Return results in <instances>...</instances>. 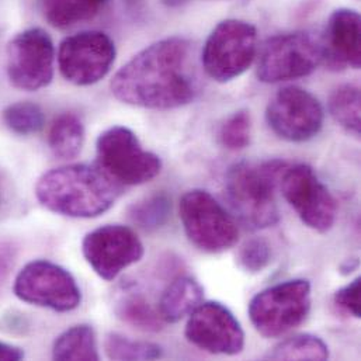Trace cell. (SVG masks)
I'll list each match as a JSON object with an SVG mask.
<instances>
[{"mask_svg":"<svg viewBox=\"0 0 361 361\" xmlns=\"http://www.w3.org/2000/svg\"><path fill=\"white\" fill-rule=\"evenodd\" d=\"M360 288L361 280L360 277H357L348 286L339 288L334 295V301L336 307L341 311L357 319L361 317Z\"/></svg>","mask_w":361,"mask_h":361,"instance_id":"f1b7e54d","label":"cell"},{"mask_svg":"<svg viewBox=\"0 0 361 361\" xmlns=\"http://www.w3.org/2000/svg\"><path fill=\"white\" fill-rule=\"evenodd\" d=\"M92 1L97 3V4H99V6H102V7H103V6L107 3V0H92Z\"/></svg>","mask_w":361,"mask_h":361,"instance_id":"836d02e7","label":"cell"},{"mask_svg":"<svg viewBox=\"0 0 361 361\" xmlns=\"http://www.w3.org/2000/svg\"><path fill=\"white\" fill-rule=\"evenodd\" d=\"M185 1H188V0H164V3L168 6H180Z\"/></svg>","mask_w":361,"mask_h":361,"instance_id":"d6a6232c","label":"cell"},{"mask_svg":"<svg viewBox=\"0 0 361 361\" xmlns=\"http://www.w3.org/2000/svg\"><path fill=\"white\" fill-rule=\"evenodd\" d=\"M270 245L260 238H255L243 243V246L239 249L236 255L238 266L249 274L262 273L270 264Z\"/></svg>","mask_w":361,"mask_h":361,"instance_id":"83f0119b","label":"cell"},{"mask_svg":"<svg viewBox=\"0 0 361 361\" xmlns=\"http://www.w3.org/2000/svg\"><path fill=\"white\" fill-rule=\"evenodd\" d=\"M185 339L209 355L236 356L245 348V332L236 317L216 301L201 302L190 315Z\"/></svg>","mask_w":361,"mask_h":361,"instance_id":"9a60e30c","label":"cell"},{"mask_svg":"<svg viewBox=\"0 0 361 361\" xmlns=\"http://www.w3.org/2000/svg\"><path fill=\"white\" fill-rule=\"evenodd\" d=\"M360 89L355 85H341L329 96L328 109L334 120L348 133L360 137Z\"/></svg>","mask_w":361,"mask_h":361,"instance_id":"44dd1931","label":"cell"},{"mask_svg":"<svg viewBox=\"0 0 361 361\" xmlns=\"http://www.w3.org/2000/svg\"><path fill=\"white\" fill-rule=\"evenodd\" d=\"M324 107L308 90L298 86L280 89L266 109V121L271 131L288 142H307L317 137L324 126Z\"/></svg>","mask_w":361,"mask_h":361,"instance_id":"4fadbf2b","label":"cell"},{"mask_svg":"<svg viewBox=\"0 0 361 361\" xmlns=\"http://www.w3.org/2000/svg\"><path fill=\"white\" fill-rule=\"evenodd\" d=\"M44 18L55 28H69L92 20L102 8L92 0H39Z\"/></svg>","mask_w":361,"mask_h":361,"instance_id":"ffe728a7","label":"cell"},{"mask_svg":"<svg viewBox=\"0 0 361 361\" xmlns=\"http://www.w3.org/2000/svg\"><path fill=\"white\" fill-rule=\"evenodd\" d=\"M113 96L133 107L173 110L190 104L198 93L191 42L171 37L144 48L113 78Z\"/></svg>","mask_w":361,"mask_h":361,"instance_id":"6da1fadb","label":"cell"},{"mask_svg":"<svg viewBox=\"0 0 361 361\" xmlns=\"http://www.w3.org/2000/svg\"><path fill=\"white\" fill-rule=\"evenodd\" d=\"M85 144V127L73 113H63L56 117L48 133L51 152L59 159L76 158Z\"/></svg>","mask_w":361,"mask_h":361,"instance_id":"d6986e66","label":"cell"},{"mask_svg":"<svg viewBox=\"0 0 361 361\" xmlns=\"http://www.w3.org/2000/svg\"><path fill=\"white\" fill-rule=\"evenodd\" d=\"M204 300V290L188 276L175 279L164 291L158 312L165 324H176L188 317Z\"/></svg>","mask_w":361,"mask_h":361,"instance_id":"e0dca14e","label":"cell"},{"mask_svg":"<svg viewBox=\"0 0 361 361\" xmlns=\"http://www.w3.org/2000/svg\"><path fill=\"white\" fill-rule=\"evenodd\" d=\"M117 56L114 41L103 31H82L65 38L58 49L61 75L76 86L100 82Z\"/></svg>","mask_w":361,"mask_h":361,"instance_id":"8fae6325","label":"cell"},{"mask_svg":"<svg viewBox=\"0 0 361 361\" xmlns=\"http://www.w3.org/2000/svg\"><path fill=\"white\" fill-rule=\"evenodd\" d=\"M54 360L96 361L100 359L96 332L90 325H75L62 332L52 346Z\"/></svg>","mask_w":361,"mask_h":361,"instance_id":"ac0fdd59","label":"cell"},{"mask_svg":"<svg viewBox=\"0 0 361 361\" xmlns=\"http://www.w3.org/2000/svg\"><path fill=\"white\" fill-rule=\"evenodd\" d=\"M311 283L287 280L257 293L249 304V318L263 338H280L305 322L311 311Z\"/></svg>","mask_w":361,"mask_h":361,"instance_id":"277c9868","label":"cell"},{"mask_svg":"<svg viewBox=\"0 0 361 361\" xmlns=\"http://www.w3.org/2000/svg\"><path fill=\"white\" fill-rule=\"evenodd\" d=\"M179 212L185 236L198 250L215 255L236 245L239 231L233 218L208 191L184 192Z\"/></svg>","mask_w":361,"mask_h":361,"instance_id":"52a82bcc","label":"cell"},{"mask_svg":"<svg viewBox=\"0 0 361 361\" xmlns=\"http://www.w3.org/2000/svg\"><path fill=\"white\" fill-rule=\"evenodd\" d=\"M172 201L165 192L145 197L128 207V218L145 232H155L164 228L171 219Z\"/></svg>","mask_w":361,"mask_h":361,"instance_id":"603a6c76","label":"cell"},{"mask_svg":"<svg viewBox=\"0 0 361 361\" xmlns=\"http://www.w3.org/2000/svg\"><path fill=\"white\" fill-rule=\"evenodd\" d=\"M252 121L247 111L240 110L229 116L219 128V142L229 151L245 149L250 142Z\"/></svg>","mask_w":361,"mask_h":361,"instance_id":"4316f807","label":"cell"},{"mask_svg":"<svg viewBox=\"0 0 361 361\" xmlns=\"http://www.w3.org/2000/svg\"><path fill=\"white\" fill-rule=\"evenodd\" d=\"M123 185L97 165H68L44 173L35 184V197L51 212L71 218H96L107 212Z\"/></svg>","mask_w":361,"mask_h":361,"instance_id":"7a4b0ae2","label":"cell"},{"mask_svg":"<svg viewBox=\"0 0 361 361\" xmlns=\"http://www.w3.org/2000/svg\"><path fill=\"white\" fill-rule=\"evenodd\" d=\"M257 52V30L253 24L229 18L215 25L201 55L205 73L225 83L239 78L253 63Z\"/></svg>","mask_w":361,"mask_h":361,"instance_id":"8992f818","label":"cell"},{"mask_svg":"<svg viewBox=\"0 0 361 361\" xmlns=\"http://www.w3.org/2000/svg\"><path fill=\"white\" fill-rule=\"evenodd\" d=\"M104 352L110 360H157L164 357V349L151 342L131 341L120 334H109Z\"/></svg>","mask_w":361,"mask_h":361,"instance_id":"d4e9b609","label":"cell"},{"mask_svg":"<svg viewBox=\"0 0 361 361\" xmlns=\"http://www.w3.org/2000/svg\"><path fill=\"white\" fill-rule=\"evenodd\" d=\"M55 47L47 31L34 27L16 34L6 48L8 82L20 90L37 92L54 78Z\"/></svg>","mask_w":361,"mask_h":361,"instance_id":"30bf717a","label":"cell"},{"mask_svg":"<svg viewBox=\"0 0 361 361\" xmlns=\"http://www.w3.org/2000/svg\"><path fill=\"white\" fill-rule=\"evenodd\" d=\"M11 264H13V252L10 250L8 246H1L0 247V287L6 280Z\"/></svg>","mask_w":361,"mask_h":361,"instance_id":"f546056e","label":"cell"},{"mask_svg":"<svg viewBox=\"0 0 361 361\" xmlns=\"http://www.w3.org/2000/svg\"><path fill=\"white\" fill-rule=\"evenodd\" d=\"M284 161L233 165L225 176V195L238 218L250 229H266L280 221L276 187L287 169Z\"/></svg>","mask_w":361,"mask_h":361,"instance_id":"3957f363","label":"cell"},{"mask_svg":"<svg viewBox=\"0 0 361 361\" xmlns=\"http://www.w3.org/2000/svg\"><path fill=\"white\" fill-rule=\"evenodd\" d=\"M357 267H359V259H349V260H346V262L341 266V273L345 274V276H348V274L353 273L355 270H357Z\"/></svg>","mask_w":361,"mask_h":361,"instance_id":"1f68e13d","label":"cell"},{"mask_svg":"<svg viewBox=\"0 0 361 361\" xmlns=\"http://www.w3.org/2000/svg\"><path fill=\"white\" fill-rule=\"evenodd\" d=\"M13 291L20 301L55 312H71L82 302V291L75 277L48 260L27 263L17 273Z\"/></svg>","mask_w":361,"mask_h":361,"instance_id":"ba28073f","label":"cell"},{"mask_svg":"<svg viewBox=\"0 0 361 361\" xmlns=\"http://www.w3.org/2000/svg\"><path fill=\"white\" fill-rule=\"evenodd\" d=\"M280 180L284 198L308 228L318 233H326L334 228L338 201L311 166H287Z\"/></svg>","mask_w":361,"mask_h":361,"instance_id":"7c38bea8","label":"cell"},{"mask_svg":"<svg viewBox=\"0 0 361 361\" xmlns=\"http://www.w3.org/2000/svg\"><path fill=\"white\" fill-rule=\"evenodd\" d=\"M322 62L321 41L308 32H287L266 41L256 73L263 83H279L308 76Z\"/></svg>","mask_w":361,"mask_h":361,"instance_id":"9c48e42d","label":"cell"},{"mask_svg":"<svg viewBox=\"0 0 361 361\" xmlns=\"http://www.w3.org/2000/svg\"><path fill=\"white\" fill-rule=\"evenodd\" d=\"M97 166L120 185H140L154 180L162 171L161 158L144 149L127 127L116 126L102 133L96 142Z\"/></svg>","mask_w":361,"mask_h":361,"instance_id":"5b68a950","label":"cell"},{"mask_svg":"<svg viewBox=\"0 0 361 361\" xmlns=\"http://www.w3.org/2000/svg\"><path fill=\"white\" fill-rule=\"evenodd\" d=\"M4 127L17 135H32L44 127L41 107L31 102H17L1 111Z\"/></svg>","mask_w":361,"mask_h":361,"instance_id":"484cf974","label":"cell"},{"mask_svg":"<svg viewBox=\"0 0 361 361\" xmlns=\"http://www.w3.org/2000/svg\"><path fill=\"white\" fill-rule=\"evenodd\" d=\"M23 359H24V352L20 348L0 342V360L18 361Z\"/></svg>","mask_w":361,"mask_h":361,"instance_id":"4dcf8cb0","label":"cell"},{"mask_svg":"<svg viewBox=\"0 0 361 361\" xmlns=\"http://www.w3.org/2000/svg\"><path fill=\"white\" fill-rule=\"evenodd\" d=\"M82 253L100 279L113 281L144 257L145 247L131 228L111 224L89 232L82 240Z\"/></svg>","mask_w":361,"mask_h":361,"instance_id":"5bb4252c","label":"cell"},{"mask_svg":"<svg viewBox=\"0 0 361 361\" xmlns=\"http://www.w3.org/2000/svg\"><path fill=\"white\" fill-rule=\"evenodd\" d=\"M324 49V62L334 68H353L361 65L360 14L356 10L339 8L332 13L326 27Z\"/></svg>","mask_w":361,"mask_h":361,"instance_id":"2e32d148","label":"cell"},{"mask_svg":"<svg viewBox=\"0 0 361 361\" xmlns=\"http://www.w3.org/2000/svg\"><path fill=\"white\" fill-rule=\"evenodd\" d=\"M270 360H317L329 359L328 345L315 335L302 334L280 342L267 355Z\"/></svg>","mask_w":361,"mask_h":361,"instance_id":"cb8c5ba5","label":"cell"},{"mask_svg":"<svg viewBox=\"0 0 361 361\" xmlns=\"http://www.w3.org/2000/svg\"><path fill=\"white\" fill-rule=\"evenodd\" d=\"M114 311L123 322L144 332H159L165 324L159 312L138 293L123 295L117 301Z\"/></svg>","mask_w":361,"mask_h":361,"instance_id":"7402d4cb","label":"cell"}]
</instances>
